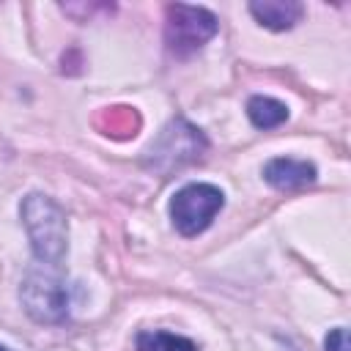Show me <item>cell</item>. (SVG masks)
<instances>
[{"label": "cell", "mask_w": 351, "mask_h": 351, "mask_svg": "<svg viewBox=\"0 0 351 351\" xmlns=\"http://www.w3.org/2000/svg\"><path fill=\"white\" fill-rule=\"evenodd\" d=\"M22 222L36 258L47 266H58L66 255V217L60 206L44 195H27L22 200Z\"/></svg>", "instance_id": "6da1fadb"}, {"label": "cell", "mask_w": 351, "mask_h": 351, "mask_svg": "<svg viewBox=\"0 0 351 351\" xmlns=\"http://www.w3.org/2000/svg\"><path fill=\"white\" fill-rule=\"evenodd\" d=\"M217 33V16L200 5L176 3L167 5V22H165V41L167 49L178 58H186L197 52L211 36Z\"/></svg>", "instance_id": "7a4b0ae2"}, {"label": "cell", "mask_w": 351, "mask_h": 351, "mask_svg": "<svg viewBox=\"0 0 351 351\" xmlns=\"http://www.w3.org/2000/svg\"><path fill=\"white\" fill-rule=\"evenodd\" d=\"M222 206H225L222 189H217L211 184H186L184 189H178L173 195L170 217H173V225L178 228V233L197 236L211 225V219L219 214Z\"/></svg>", "instance_id": "3957f363"}, {"label": "cell", "mask_w": 351, "mask_h": 351, "mask_svg": "<svg viewBox=\"0 0 351 351\" xmlns=\"http://www.w3.org/2000/svg\"><path fill=\"white\" fill-rule=\"evenodd\" d=\"M19 296L27 315L38 324H58L66 318V285L47 263L27 271Z\"/></svg>", "instance_id": "277c9868"}, {"label": "cell", "mask_w": 351, "mask_h": 351, "mask_svg": "<svg viewBox=\"0 0 351 351\" xmlns=\"http://www.w3.org/2000/svg\"><path fill=\"white\" fill-rule=\"evenodd\" d=\"M206 148V140L203 134L189 126L186 121H173L156 145H151V165L159 167V170H167V167H178L181 162H189L195 156H200V151Z\"/></svg>", "instance_id": "5b68a950"}, {"label": "cell", "mask_w": 351, "mask_h": 351, "mask_svg": "<svg viewBox=\"0 0 351 351\" xmlns=\"http://www.w3.org/2000/svg\"><path fill=\"white\" fill-rule=\"evenodd\" d=\"M263 178L277 189H299V186H307L315 181V167L302 159L280 156L263 167Z\"/></svg>", "instance_id": "8992f818"}, {"label": "cell", "mask_w": 351, "mask_h": 351, "mask_svg": "<svg viewBox=\"0 0 351 351\" xmlns=\"http://www.w3.org/2000/svg\"><path fill=\"white\" fill-rule=\"evenodd\" d=\"M252 16L271 27V30H288L302 19V5L293 0H263V3H250Z\"/></svg>", "instance_id": "52a82bcc"}, {"label": "cell", "mask_w": 351, "mask_h": 351, "mask_svg": "<svg viewBox=\"0 0 351 351\" xmlns=\"http://www.w3.org/2000/svg\"><path fill=\"white\" fill-rule=\"evenodd\" d=\"M247 115L258 129H274L288 118V107L269 96H252L247 101Z\"/></svg>", "instance_id": "ba28073f"}, {"label": "cell", "mask_w": 351, "mask_h": 351, "mask_svg": "<svg viewBox=\"0 0 351 351\" xmlns=\"http://www.w3.org/2000/svg\"><path fill=\"white\" fill-rule=\"evenodd\" d=\"M137 351H197V346L181 335L170 332H140L137 335Z\"/></svg>", "instance_id": "9c48e42d"}, {"label": "cell", "mask_w": 351, "mask_h": 351, "mask_svg": "<svg viewBox=\"0 0 351 351\" xmlns=\"http://www.w3.org/2000/svg\"><path fill=\"white\" fill-rule=\"evenodd\" d=\"M137 129V115L129 110V107H115L110 110V126H107V134H134Z\"/></svg>", "instance_id": "30bf717a"}, {"label": "cell", "mask_w": 351, "mask_h": 351, "mask_svg": "<svg viewBox=\"0 0 351 351\" xmlns=\"http://www.w3.org/2000/svg\"><path fill=\"white\" fill-rule=\"evenodd\" d=\"M326 351H348V332L343 326L332 329L326 337Z\"/></svg>", "instance_id": "8fae6325"}, {"label": "cell", "mask_w": 351, "mask_h": 351, "mask_svg": "<svg viewBox=\"0 0 351 351\" xmlns=\"http://www.w3.org/2000/svg\"><path fill=\"white\" fill-rule=\"evenodd\" d=\"M0 351H8V348H3V346H0Z\"/></svg>", "instance_id": "7c38bea8"}]
</instances>
